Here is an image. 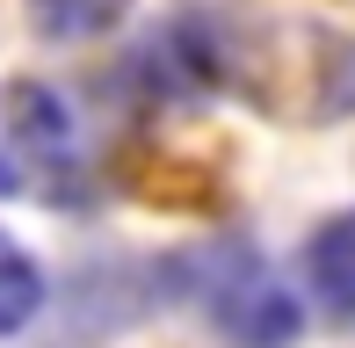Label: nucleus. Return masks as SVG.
<instances>
[{"label": "nucleus", "instance_id": "obj_1", "mask_svg": "<svg viewBox=\"0 0 355 348\" xmlns=\"http://www.w3.org/2000/svg\"><path fill=\"white\" fill-rule=\"evenodd\" d=\"M87 189L80 116L58 87L8 80L0 87V196L15 203H73Z\"/></svg>", "mask_w": 355, "mask_h": 348}, {"label": "nucleus", "instance_id": "obj_2", "mask_svg": "<svg viewBox=\"0 0 355 348\" xmlns=\"http://www.w3.org/2000/svg\"><path fill=\"white\" fill-rule=\"evenodd\" d=\"M182 276H189V297L203 305V320H211L225 341H239V348H290L297 341L304 312H297V297H290V283L268 268L261 247L211 240V247L189 254Z\"/></svg>", "mask_w": 355, "mask_h": 348}, {"label": "nucleus", "instance_id": "obj_3", "mask_svg": "<svg viewBox=\"0 0 355 348\" xmlns=\"http://www.w3.org/2000/svg\"><path fill=\"white\" fill-rule=\"evenodd\" d=\"M304 283L319 290V305L334 320H355V211L327 218L304 247Z\"/></svg>", "mask_w": 355, "mask_h": 348}, {"label": "nucleus", "instance_id": "obj_4", "mask_svg": "<svg viewBox=\"0 0 355 348\" xmlns=\"http://www.w3.org/2000/svg\"><path fill=\"white\" fill-rule=\"evenodd\" d=\"M123 15H131V0H29V22H37L51 44H87V37H109Z\"/></svg>", "mask_w": 355, "mask_h": 348}, {"label": "nucleus", "instance_id": "obj_5", "mask_svg": "<svg viewBox=\"0 0 355 348\" xmlns=\"http://www.w3.org/2000/svg\"><path fill=\"white\" fill-rule=\"evenodd\" d=\"M37 305H44V268L0 232V341L22 334V327L37 320Z\"/></svg>", "mask_w": 355, "mask_h": 348}]
</instances>
